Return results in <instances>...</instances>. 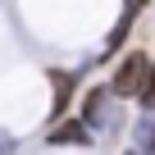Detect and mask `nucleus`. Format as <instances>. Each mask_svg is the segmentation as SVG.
<instances>
[{
    "label": "nucleus",
    "mask_w": 155,
    "mask_h": 155,
    "mask_svg": "<svg viewBox=\"0 0 155 155\" xmlns=\"http://www.w3.org/2000/svg\"><path fill=\"white\" fill-rule=\"evenodd\" d=\"M46 78H50V123H59V119L68 114V105H73L78 68H73V73H64V68H46Z\"/></svg>",
    "instance_id": "nucleus-3"
},
{
    "label": "nucleus",
    "mask_w": 155,
    "mask_h": 155,
    "mask_svg": "<svg viewBox=\"0 0 155 155\" xmlns=\"http://www.w3.org/2000/svg\"><path fill=\"white\" fill-rule=\"evenodd\" d=\"M82 119L96 137H119V128H123V105H119V96L110 91V82H101V87H91L87 96H82Z\"/></svg>",
    "instance_id": "nucleus-1"
},
{
    "label": "nucleus",
    "mask_w": 155,
    "mask_h": 155,
    "mask_svg": "<svg viewBox=\"0 0 155 155\" xmlns=\"http://www.w3.org/2000/svg\"><path fill=\"white\" fill-rule=\"evenodd\" d=\"M137 105H141V110H155V59H150V73H146L141 91H137Z\"/></svg>",
    "instance_id": "nucleus-7"
},
{
    "label": "nucleus",
    "mask_w": 155,
    "mask_h": 155,
    "mask_svg": "<svg viewBox=\"0 0 155 155\" xmlns=\"http://www.w3.org/2000/svg\"><path fill=\"white\" fill-rule=\"evenodd\" d=\"M137 14H141V9H137V0H123V14H119V23H114V32H110V41H105L101 59H110V55H114V50H119V46L132 37V23H137Z\"/></svg>",
    "instance_id": "nucleus-5"
},
{
    "label": "nucleus",
    "mask_w": 155,
    "mask_h": 155,
    "mask_svg": "<svg viewBox=\"0 0 155 155\" xmlns=\"http://www.w3.org/2000/svg\"><path fill=\"white\" fill-rule=\"evenodd\" d=\"M96 141V132L82 123V119H59V123H50V132H46V146H91Z\"/></svg>",
    "instance_id": "nucleus-4"
},
{
    "label": "nucleus",
    "mask_w": 155,
    "mask_h": 155,
    "mask_svg": "<svg viewBox=\"0 0 155 155\" xmlns=\"http://www.w3.org/2000/svg\"><path fill=\"white\" fill-rule=\"evenodd\" d=\"M146 73H150V55L137 46V50H128V55L119 59V68H114V78H110V91H114L119 101H137Z\"/></svg>",
    "instance_id": "nucleus-2"
},
{
    "label": "nucleus",
    "mask_w": 155,
    "mask_h": 155,
    "mask_svg": "<svg viewBox=\"0 0 155 155\" xmlns=\"http://www.w3.org/2000/svg\"><path fill=\"white\" fill-rule=\"evenodd\" d=\"M146 5H150V0H137V9H146Z\"/></svg>",
    "instance_id": "nucleus-9"
},
{
    "label": "nucleus",
    "mask_w": 155,
    "mask_h": 155,
    "mask_svg": "<svg viewBox=\"0 0 155 155\" xmlns=\"http://www.w3.org/2000/svg\"><path fill=\"white\" fill-rule=\"evenodd\" d=\"M123 155H141V150H137V146H128V150H123Z\"/></svg>",
    "instance_id": "nucleus-8"
},
{
    "label": "nucleus",
    "mask_w": 155,
    "mask_h": 155,
    "mask_svg": "<svg viewBox=\"0 0 155 155\" xmlns=\"http://www.w3.org/2000/svg\"><path fill=\"white\" fill-rule=\"evenodd\" d=\"M132 146L141 155H155V110H141V119L132 123Z\"/></svg>",
    "instance_id": "nucleus-6"
}]
</instances>
